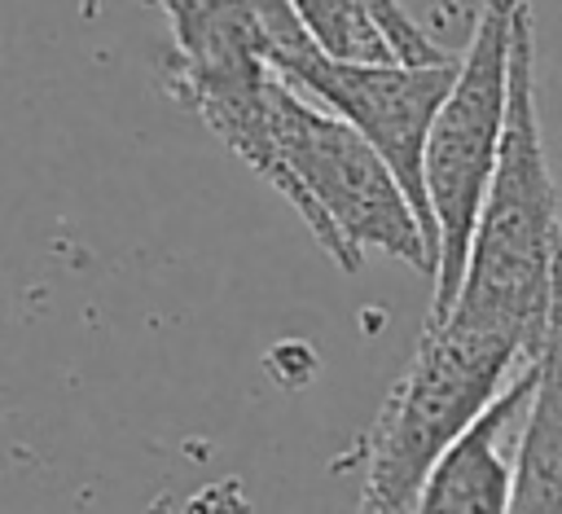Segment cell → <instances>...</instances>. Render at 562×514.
<instances>
[{"mask_svg": "<svg viewBox=\"0 0 562 514\" xmlns=\"http://www.w3.org/2000/svg\"><path fill=\"white\" fill-rule=\"evenodd\" d=\"M448 316L544 351L562 325V206L544 154L540 101H536V22L522 4L509 62V119L487 185L465 281Z\"/></svg>", "mask_w": 562, "mask_h": 514, "instance_id": "6da1fadb", "label": "cell"}, {"mask_svg": "<svg viewBox=\"0 0 562 514\" xmlns=\"http://www.w3.org/2000/svg\"><path fill=\"white\" fill-rule=\"evenodd\" d=\"M250 171L299 211L342 272H360L364 250H386L435 281V246L382 154L281 75L268 83L263 154Z\"/></svg>", "mask_w": 562, "mask_h": 514, "instance_id": "7a4b0ae2", "label": "cell"}, {"mask_svg": "<svg viewBox=\"0 0 562 514\" xmlns=\"http://www.w3.org/2000/svg\"><path fill=\"white\" fill-rule=\"evenodd\" d=\"M536 378H540V360L527 365L496 395V404L443 452V461L430 470L413 514H509L514 444H518Z\"/></svg>", "mask_w": 562, "mask_h": 514, "instance_id": "8992f818", "label": "cell"}, {"mask_svg": "<svg viewBox=\"0 0 562 514\" xmlns=\"http://www.w3.org/2000/svg\"><path fill=\"white\" fill-rule=\"evenodd\" d=\"M540 356L461 316L426 321L413 360L386 391L364 435V483L356 514H413L443 452L496 404Z\"/></svg>", "mask_w": 562, "mask_h": 514, "instance_id": "3957f363", "label": "cell"}, {"mask_svg": "<svg viewBox=\"0 0 562 514\" xmlns=\"http://www.w3.org/2000/svg\"><path fill=\"white\" fill-rule=\"evenodd\" d=\"M158 4H162V13H167V26H184V22L206 18V13H220V9L259 13V18L277 31V40H281V48H277V57H272V70H277L285 57L312 48V35L303 31V22H299V13H294L290 0H158Z\"/></svg>", "mask_w": 562, "mask_h": 514, "instance_id": "9c48e42d", "label": "cell"}, {"mask_svg": "<svg viewBox=\"0 0 562 514\" xmlns=\"http://www.w3.org/2000/svg\"><path fill=\"white\" fill-rule=\"evenodd\" d=\"M527 0H483L452 92L443 97L426 141V198L439 233L435 299L426 321H443L461 294L474 224L496 176L505 119H509V62L514 26Z\"/></svg>", "mask_w": 562, "mask_h": 514, "instance_id": "277c9868", "label": "cell"}, {"mask_svg": "<svg viewBox=\"0 0 562 514\" xmlns=\"http://www.w3.org/2000/svg\"><path fill=\"white\" fill-rule=\"evenodd\" d=\"M457 70H461V53L443 66H400V62L373 66V62H334L316 44L277 66V75L290 88L316 97V105L351 123L382 154V163L408 193L435 246V268H439V233L426 198V141L443 97L457 83Z\"/></svg>", "mask_w": 562, "mask_h": 514, "instance_id": "5b68a950", "label": "cell"}, {"mask_svg": "<svg viewBox=\"0 0 562 514\" xmlns=\"http://www.w3.org/2000/svg\"><path fill=\"white\" fill-rule=\"evenodd\" d=\"M312 44L334 62L443 66L457 53L435 44L400 0H290Z\"/></svg>", "mask_w": 562, "mask_h": 514, "instance_id": "52a82bcc", "label": "cell"}, {"mask_svg": "<svg viewBox=\"0 0 562 514\" xmlns=\"http://www.w3.org/2000/svg\"><path fill=\"white\" fill-rule=\"evenodd\" d=\"M509 514H562V325L540 351V378L514 444Z\"/></svg>", "mask_w": 562, "mask_h": 514, "instance_id": "ba28073f", "label": "cell"}]
</instances>
